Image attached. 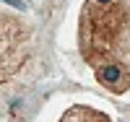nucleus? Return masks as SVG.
Segmentation results:
<instances>
[{
  "instance_id": "f257e3e1",
  "label": "nucleus",
  "mask_w": 130,
  "mask_h": 122,
  "mask_svg": "<svg viewBox=\"0 0 130 122\" xmlns=\"http://www.w3.org/2000/svg\"><path fill=\"white\" fill-rule=\"evenodd\" d=\"M78 42L96 81L112 94L130 88V0H86Z\"/></svg>"
},
{
  "instance_id": "f03ea898",
  "label": "nucleus",
  "mask_w": 130,
  "mask_h": 122,
  "mask_svg": "<svg viewBox=\"0 0 130 122\" xmlns=\"http://www.w3.org/2000/svg\"><path fill=\"white\" fill-rule=\"evenodd\" d=\"M31 49V29L24 18L0 10V83L21 70Z\"/></svg>"
},
{
  "instance_id": "7ed1b4c3",
  "label": "nucleus",
  "mask_w": 130,
  "mask_h": 122,
  "mask_svg": "<svg viewBox=\"0 0 130 122\" xmlns=\"http://www.w3.org/2000/svg\"><path fill=\"white\" fill-rule=\"evenodd\" d=\"M60 122H109L102 112H96V109H89V107H73L68 112L62 114Z\"/></svg>"
}]
</instances>
